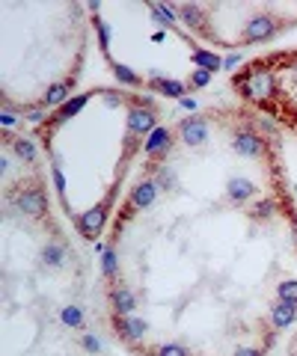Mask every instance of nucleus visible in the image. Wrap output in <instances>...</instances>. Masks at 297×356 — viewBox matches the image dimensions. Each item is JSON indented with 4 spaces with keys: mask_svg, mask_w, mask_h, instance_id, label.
Returning a JSON list of instances; mask_svg holds the SVG:
<instances>
[{
    "mask_svg": "<svg viewBox=\"0 0 297 356\" xmlns=\"http://www.w3.org/2000/svg\"><path fill=\"white\" fill-rule=\"evenodd\" d=\"M65 95H68V83H57V86H51V92L45 95V104H48V107H51V104H59Z\"/></svg>",
    "mask_w": 297,
    "mask_h": 356,
    "instance_id": "15",
    "label": "nucleus"
},
{
    "mask_svg": "<svg viewBox=\"0 0 297 356\" xmlns=\"http://www.w3.org/2000/svg\"><path fill=\"white\" fill-rule=\"evenodd\" d=\"M15 154L24 157V160H33V157H36V148H33V143H27V140H15Z\"/></svg>",
    "mask_w": 297,
    "mask_h": 356,
    "instance_id": "19",
    "label": "nucleus"
},
{
    "mask_svg": "<svg viewBox=\"0 0 297 356\" xmlns=\"http://www.w3.org/2000/svg\"><path fill=\"white\" fill-rule=\"evenodd\" d=\"M273 21H267V18H259V21H253L250 24V30H247V42H262V39H270L273 36Z\"/></svg>",
    "mask_w": 297,
    "mask_h": 356,
    "instance_id": "8",
    "label": "nucleus"
},
{
    "mask_svg": "<svg viewBox=\"0 0 297 356\" xmlns=\"http://www.w3.org/2000/svg\"><path fill=\"white\" fill-rule=\"evenodd\" d=\"M208 80H211V71H205V68H199V71H196V74L190 77V86H196V89H199V86H205Z\"/></svg>",
    "mask_w": 297,
    "mask_h": 356,
    "instance_id": "22",
    "label": "nucleus"
},
{
    "mask_svg": "<svg viewBox=\"0 0 297 356\" xmlns=\"http://www.w3.org/2000/svg\"><path fill=\"white\" fill-rule=\"evenodd\" d=\"M3 125H6V128H9V125H15V113H9V110H6V113H3Z\"/></svg>",
    "mask_w": 297,
    "mask_h": 356,
    "instance_id": "25",
    "label": "nucleus"
},
{
    "mask_svg": "<svg viewBox=\"0 0 297 356\" xmlns=\"http://www.w3.org/2000/svg\"><path fill=\"white\" fill-rule=\"evenodd\" d=\"M193 59H196V62H199L205 71H211V74H214V71L223 65V59H220L217 54H208V51H196V54H193Z\"/></svg>",
    "mask_w": 297,
    "mask_h": 356,
    "instance_id": "13",
    "label": "nucleus"
},
{
    "mask_svg": "<svg viewBox=\"0 0 297 356\" xmlns=\"http://www.w3.org/2000/svg\"><path fill=\"white\" fill-rule=\"evenodd\" d=\"M42 258H45L51 267H57V264H62V261H65V252H62V246H59V243H51V246H45Z\"/></svg>",
    "mask_w": 297,
    "mask_h": 356,
    "instance_id": "14",
    "label": "nucleus"
},
{
    "mask_svg": "<svg viewBox=\"0 0 297 356\" xmlns=\"http://www.w3.org/2000/svg\"><path fill=\"white\" fill-rule=\"evenodd\" d=\"M62 321H65L68 326H84V315H81V309H74V306L62 309Z\"/></svg>",
    "mask_w": 297,
    "mask_h": 356,
    "instance_id": "17",
    "label": "nucleus"
},
{
    "mask_svg": "<svg viewBox=\"0 0 297 356\" xmlns=\"http://www.w3.org/2000/svg\"><path fill=\"white\" fill-rule=\"evenodd\" d=\"M152 199H155V184H148V181L140 184V187L131 193V205H134V208H146Z\"/></svg>",
    "mask_w": 297,
    "mask_h": 356,
    "instance_id": "10",
    "label": "nucleus"
},
{
    "mask_svg": "<svg viewBox=\"0 0 297 356\" xmlns=\"http://www.w3.org/2000/svg\"><path fill=\"white\" fill-rule=\"evenodd\" d=\"M158 356H187V353L178 344H164V347H158Z\"/></svg>",
    "mask_w": 297,
    "mask_h": 356,
    "instance_id": "21",
    "label": "nucleus"
},
{
    "mask_svg": "<svg viewBox=\"0 0 297 356\" xmlns=\"http://www.w3.org/2000/svg\"><path fill=\"white\" fill-rule=\"evenodd\" d=\"M294 318H297V303H288V300H282V303H279V306L270 312L273 326H288Z\"/></svg>",
    "mask_w": 297,
    "mask_h": 356,
    "instance_id": "6",
    "label": "nucleus"
},
{
    "mask_svg": "<svg viewBox=\"0 0 297 356\" xmlns=\"http://www.w3.org/2000/svg\"><path fill=\"white\" fill-rule=\"evenodd\" d=\"M113 270H116V252L107 249L104 252V273H113Z\"/></svg>",
    "mask_w": 297,
    "mask_h": 356,
    "instance_id": "23",
    "label": "nucleus"
},
{
    "mask_svg": "<svg viewBox=\"0 0 297 356\" xmlns=\"http://www.w3.org/2000/svg\"><path fill=\"white\" fill-rule=\"evenodd\" d=\"M134 306H137V300H134L125 288L113 291V309H116L119 315H131V312H134Z\"/></svg>",
    "mask_w": 297,
    "mask_h": 356,
    "instance_id": "11",
    "label": "nucleus"
},
{
    "mask_svg": "<svg viewBox=\"0 0 297 356\" xmlns=\"http://www.w3.org/2000/svg\"><path fill=\"white\" fill-rule=\"evenodd\" d=\"M238 356H259V350H241Z\"/></svg>",
    "mask_w": 297,
    "mask_h": 356,
    "instance_id": "26",
    "label": "nucleus"
},
{
    "mask_svg": "<svg viewBox=\"0 0 297 356\" xmlns=\"http://www.w3.org/2000/svg\"><path fill=\"white\" fill-rule=\"evenodd\" d=\"M42 119H45V110H33L30 113V122H42Z\"/></svg>",
    "mask_w": 297,
    "mask_h": 356,
    "instance_id": "24",
    "label": "nucleus"
},
{
    "mask_svg": "<svg viewBox=\"0 0 297 356\" xmlns=\"http://www.w3.org/2000/svg\"><path fill=\"white\" fill-rule=\"evenodd\" d=\"M167 148H170V131H167V128H155L152 137H148V143H146V151L152 154V157H158V154H164Z\"/></svg>",
    "mask_w": 297,
    "mask_h": 356,
    "instance_id": "4",
    "label": "nucleus"
},
{
    "mask_svg": "<svg viewBox=\"0 0 297 356\" xmlns=\"http://www.w3.org/2000/svg\"><path fill=\"white\" fill-rule=\"evenodd\" d=\"M101 226H104V208H95V211H89V214L81 220V232H84L87 237H95V235L101 232Z\"/></svg>",
    "mask_w": 297,
    "mask_h": 356,
    "instance_id": "7",
    "label": "nucleus"
},
{
    "mask_svg": "<svg viewBox=\"0 0 297 356\" xmlns=\"http://www.w3.org/2000/svg\"><path fill=\"white\" fill-rule=\"evenodd\" d=\"M176 12H178V18H181L187 27H193V30H202V12H199L196 6H178Z\"/></svg>",
    "mask_w": 297,
    "mask_h": 356,
    "instance_id": "12",
    "label": "nucleus"
},
{
    "mask_svg": "<svg viewBox=\"0 0 297 356\" xmlns=\"http://www.w3.org/2000/svg\"><path fill=\"white\" fill-rule=\"evenodd\" d=\"M178 131H181V140L184 143H190V146H196V143H202L205 140V134H208V125L202 122V119H184L181 125H178Z\"/></svg>",
    "mask_w": 297,
    "mask_h": 356,
    "instance_id": "1",
    "label": "nucleus"
},
{
    "mask_svg": "<svg viewBox=\"0 0 297 356\" xmlns=\"http://www.w3.org/2000/svg\"><path fill=\"white\" fill-rule=\"evenodd\" d=\"M279 297L288 303H297V282H282L279 285Z\"/></svg>",
    "mask_w": 297,
    "mask_h": 356,
    "instance_id": "20",
    "label": "nucleus"
},
{
    "mask_svg": "<svg viewBox=\"0 0 297 356\" xmlns=\"http://www.w3.org/2000/svg\"><path fill=\"white\" fill-rule=\"evenodd\" d=\"M235 151L238 154H247V157H253L259 148H262V140H259V134H253V131H244V134H238L235 137Z\"/></svg>",
    "mask_w": 297,
    "mask_h": 356,
    "instance_id": "3",
    "label": "nucleus"
},
{
    "mask_svg": "<svg viewBox=\"0 0 297 356\" xmlns=\"http://www.w3.org/2000/svg\"><path fill=\"white\" fill-rule=\"evenodd\" d=\"M131 128H134L137 134L155 128V113H152V110H134V113H131Z\"/></svg>",
    "mask_w": 297,
    "mask_h": 356,
    "instance_id": "9",
    "label": "nucleus"
},
{
    "mask_svg": "<svg viewBox=\"0 0 297 356\" xmlns=\"http://www.w3.org/2000/svg\"><path fill=\"white\" fill-rule=\"evenodd\" d=\"M87 104V95H78V98H74V101H68L59 113H57V119H68V116H74V113H78L81 107Z\"/></svg>",
    "mask_w": 297,
    "mask_h": 356,
    "instance_id": "16",
    "label": "nucleus"
},
{
    "mask_svg": "<svg viewBox=\"0 0 297 356\" xmlns=\"http://www.w3.org/2000/svg\"><path fill=\"white\" fill-rule=\"evenodd\" d=\"M18 208H21L24 214H42V208H45L42 187H33V190L21 193V196H18Z\"/></svg>",
    "mask_w": 297,
    "mask_h": 356,
    "instance_id": "2",
    "label": "nucleus"
},
{
    "mask_svg": "<svg viewBox=\"0 0 297 356\" xmlns=\"http://www.w3.org/2000/svg\"><path fill=\"white\" fill-rule=\"evenodd\" d=\"M148 86H152L155 92H161V95H170V98H181V95H184V83H178V80L152 77V80H148Z\"/></svg>",
    "mask_w": 297,
    "mask_h": 356,
    "instance_id": "5",
    "label": "nucleus"
},
{
    "mask_svg": "<svg viewBox=\"0 0 297 356\" xmlns=\"http://www.w3.org/2000/svg\"><path fill=\"white\" fill-rule=\"evenodd\" d=\"M113 71H116V77L122 80V83H131V86H140V77L131 71V68H125V65H113Z\"/></svg>",
    "mask_w": 297,
    "mask_h": 356,
    "instance_id": "18",
    "label": "nucleus"
}]
</instances>
